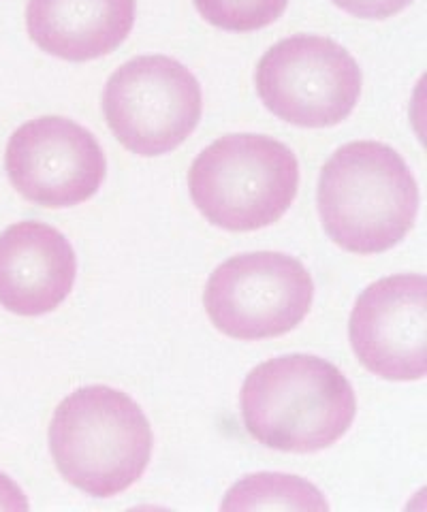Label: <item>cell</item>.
I'll return each instance as SVG.
<instances>
[{
	"label": "cell",
	"instance_id": "52a82bcc",
	"mask_svg": "<svg viewBox=\"0 0 427 512\" xmlns=\"http://www.w3.org/2000/svg\"><path fill=\"white\" fill-rule=\"evenodd\" d=\"M361 69L340 43L316 35L278 41L263 54L255 86L265 107L302 128H327L353 114L361 96Z\"/></svg>",
	"mask_w": 427,
	"mask_h": 512
},
{
	"label": "cell",
	"instance_id": "5b68a950",
	"mask_svg": "<svg viewBox=\"0 0 427 512\" xmlns=\"http://www.w3.org/2000/svg\"><path fill=\"white\" fill-rule=\"evenodd\" d=\"M314 282L289 254L250 252L218 265L203 291L212 325L233 340L280 338L308 316Z\"/></svg>",
	"mask_w": 427,
	"mask_h": 512
},
{
	"label": "cell",
	"instance_id": "7c38bea8",
	"mask_svg": "<svg viewBox=\"0 0 427 512\" xmlns=\"http://www.w3.org/2000/svg\"><path fill=\"white\" fill-rule=\"evenodd\" d=\"M223 512L237 510H308L327 512L329 504L323 493L306 478L293 474L261 472L252 474L229 489L225 502L220 506Z\"/></svg>",
	"mask_w": 427,
	"mask_h": 512
},
{
	"label": "cell",
	"instance_id": "277c9868",
	"mask_svg": "<svg viewBox=\"0 0 427 512\" xmlns=\"http://www.w3.org/2000/svg\"><path fill=\"white\" fill-rule=\"evenodd\" d=\"M299 188L293 150L265 135H227L210 143L188 171L193 203L216 227L248 233L278 222Z\"/></svg>",
	"mask_w": 427,
	"mask_h": 512
},
{
	"label": "cell",
	"instance_id": "3957f363",
	"mask_svg": "<svg viewBox=\"0 0 427 512\" xmlns=\"http://www.w3.org/2000/svg\"><path fill=\"white\" fill-rule=\"evenodd\" d=\"M152 444L144 410L105 384L62 399L50 423V451L60 476L94 498H112L137 483Z\"/></svg>",
	"mask_w": 427,
	"mask_h": 512
},
{
	"label": "cell",
	"instance_id": "9a60e30c",
	"mask_svg": "<svg viewBox=\"0 0 427 512\" xmlns=\"http://www.w3.org/2000/svg\"><path fill=\"white\" fill-rule=\"evenodd\" d=\"M0 510H28L26 495L5 474H0Z\"/></svg>",
	"mask_w": 427,
	"mask_h": 512
},
{
	"label": "cell",
	"instance_id": "8992f818",
	"mask_svg": "<svg viewBox=\"0 0 427 512\" xmlns=\"http://www.w3.org/2000/svg\"><path fill=\"white\" fill-rule=\"evenodd\" d=\"M103 116L122 146L139 156H163L191 137L201 120V86L169 56L133 58L109 77Z\"/></svg>",
	"mask_w": 427,
	"mask_h": 512
},
{
	"label": "cell",
	"instance_id": "8fae6325",
	"mask_svg": "<svg viewBox=\"0 0 427 512\" xmlns=\"http://www.w3.org/2000/svg\"><path fill=\"white\" fill-rule=\"evenodd\" d=\"M135 0H28L26 28L43 52L69 62L97 60L131 35Z\"/></svg>",
	"mask_w": 427,
	"mask_h": 512
},
{
	"label": "cell",
	"instance_id": "9c48e42d",
	"mask_svg": "<svg viewBox=\"0 0 427 512\" xmlns=\"http://www.w3.org/2000/svg\"><path fill=\"white\" fill-rule=\"evenodd\" d=\"M427 280L398 274L363 291L351 314V344L359 363L385 380H421L425 350Z\"/></svg>",
	"mask_w": 427,
	"mask_h": 512
},
{
	"label": "cell",
	"instance_id": "4fadbf2b",
	"mask_svg": "<svg viewBox=\"0 0 427 512\" xmlns=\"http://www.w3.org/2000/svg\"><path fill=\"white\" fill-rule=\"evenodd\" d=\"M201 18L229 32H255L282 18L289 0H193Z\"/></svg>",
	"mask_w": 427,
	"mask_h": 512
},
{
	"label": "cell",
	"instance_id": "30bf717a",
	"mask_svg": "<svg viewBox=\"0 0 427 512\" xmlns=\"http://www.w3.org/2000/svg\"><path fill=\"white\" fill-rule=\"evenodd\" d=\"M75 276L73 246L50 224L28 220L0 233V306L9 312H54L73 291Z\"/></svg>",
	"mask_w": 427,
	"mask_h": 512
},
{
	"label": "cell",
	"instance_id": "6da1fadb",
	"mask_svg": "<svg viewBox=\"0 0 427 512\" xmlns=\"http://www.w3.org/2000/svg\"><path fill=\"white\" fill-rule=\"evenodd\" d=\"M419 188L406 160L381 141H353L323 165L319 214L323 229L351 254H381L410 233Z\"/></svg>",
	"mask_w": 427,
	"mask_h": 512
},
{
	"label": "cell",
	"instance_id": "ba28073f",
	"mask_svg": "<svg viewBox=\"0 0 427 512\" xmlns=\"http://www.w3.org/2000/svg\"><path fill=\"white\" fill-rule=\"evenodd\" d=\"M5 167L26 201L58 210L97 195L107 175V158L88 128L69 118L43 116L11 135Z\"/></svg>",
	"mask_w": 427,
	"mask_h": 512
},
{
	"label": "cell",
	"instance_id": "5bb4252c",
	"mask_svg": "<svg viewBox=\"0 0 427 512\" xmlns=\"http://www.w3.org/2000/svg\"><path fill=\"white\" fill-rule=\"evenodd\" d=\"M413 0H334L342 11L361 20H387L406 9Z\"/></svg>",
	"mask_w": 427,
	"mask_h": 512
},
{
	"label": "cell",
	"instance_id": "7a4b0ae2",
	"mask_svg": "<svg viewBox=\"0 0 427 512\" xmlns=\"http://www.w3.org/2000/svg\"><path fill=\"white\" fill-rule=\"evenodd\" d=\"M242 421L257 442L284 453H316L351 429L357 399L334 363L312 355L270 359L242 387Z\"/></svg>",
	"mask_w": 427,
	"mask_h": 512
}]
</instances>
